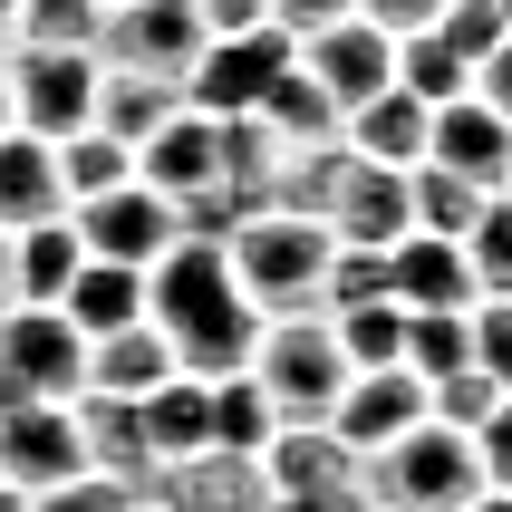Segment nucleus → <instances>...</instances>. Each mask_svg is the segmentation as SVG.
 <instances>
[{"mask_svg": "<svg viewBox=\"0 0 512 512\" xmlns=\"http://www.w3.org/2000/svg\"><path fill=\"white\" fill-rule=\"evenodd\" d=\"M252 116L271 126V145H281V155H300V145H339V107H329V97H319V87L300 78V58L281 68V87H271V97H261Z\"/></svg>", "mask_w": 512, "mask_h": 512, "instance_id": "nucleus-26", "label": "nucleus"}, {"mask_svg": "<svg viewBox=\"0 0 512 512\" xmlns=\"http://www.w3.org/2000/svg\"><path fill=\"white\" fill-rule=\"evenodd\" d=\"M145 319L174 339V368L184 377H232L252 358V339H261V310L242 300L223 242H194V232L145 271Z\"/></svg>", "mask_w": 512, "mask_h": 512, "instance_id": "nucleus-1", "label": "nucleus"}, {"mask_svg": "<svg viewBox=\"0 0 512 512\" xmlns=\"http://www.w3.org/2000/svg\"><path fill=\"white\" fill-rule=\"evenodd\" d=\"M474 464H484V484H493V493H512V397L493 406L484 426H474Z\"/></svg>", "mask_w": 512, "mask_h": 512, "instance_id": "nucleus-38", "label": "nucleus"}, {"mask_svg": "<svg viewBox=\"0 0 512 512\" xmlns=\"http://www.w3.org/2000/svg\"><path fill=\"white\" fill-rule=\"evenodd\" d=\"M97 58H107V68H136V78L184 87L194 58H203V10H194V0H116L107 29H97Z\"/></svg>", "mask_w": 512, "mask_h": 512, "instance_id": "nucleus-6", "label": "nucleus"}, {"mask_svg": "<svg viewBox=\"0 0 512 512\" xmlns=\"http://www.w3.org/2000/svg\"><path fill=\"white\" fill-rule=\"evenodd\" d=\"M87 474V445H78V397H10L0 406V484L20 493H49Z\"/></svg>", "mask_w": 512, "mask_h": 512, "instance_id": "nucleus-7", "label": "nucleus"}, {"mask_svg": "<svg viewBox=\"0 0 512 512\" xmlns=\"http://www.w3.org/2000/svg\"><path fill=\"white\" fill-rule=\"evenodd\" d=\"M203 387H213V445H223V455H261V445L281 435V416H271V397L252 387V368L203 377Z\"/></svg>", "mask_w": 512, "mask_h": 512, "instance_id": "nucleus-27", "label": "nucleus"}, {"mask_svg": "<svg viewBox=\"0 0 512 512\" xmlns=\"http://www.w3.org/2000/svg\"><path fill=\"white\" fill-rule=\"evenodd\" d=\"M29 512H136V493H126V484H107V474H68V484L29 493Z\"/></svg>", "mask_w": 512, "mask_h": 512, "instance_id": "nucleus-37", "label": "nucleus"}, {"mask_svg": "<svg viewBox=\"0 0 512 512\" xmlns=\"http://www.w3.org/2000/svg\"><path fill=\"white\" fill-rule=\"evenodd\" d=\"M464 271H474V300H512V194H484L464 232Z\"/></svg>", "mask_w": 512, "mask_h": 512, "instance_id": "nucleus-32", "label": "nucleus"}, {"mask_svg": "<svg viewBox=\"0 0 512 512\" xmlns=\"http://www.w3.org/2000/svg\"><path fill=\"white\" fill-rule=\"evenodd\" d=\"M10 68V126L20 136H78L97 126V78H107V58L97 49H0Z\"/></svg>", "mask_w": 512, "mask_h": 512, "instance_id": "nucleus-5", "label": "nucleus"}, {"mask_svg": "<svg viewBox=\"0 0 512 512\" xmlns=\"http://www.w3.org/2000/svg\"><path fill=\"white\" fill-rule=\"evenodd\" d=\"M49 213H68V194H58V145L49 136H0V232H29L49 223Z\"/></svg>", "mask_w": 512, "mask_h": 512, "instance_id": "nucleus-21", "label": "nucleus"}, {"mask_svg": "<svg viewBox=\"0 0 512 512\" xmlns=\"http://www.w3.org/2000/svg\"><path fill=\"white\" fill-rule=\"evenodd\" d=\"M474 97H484V107H493V116L512 126V39H503V49L484 58V68H474Z\"/></svg>", "mask_w": 512, "mask_h": 512, "instance_id": "nucleus-42", "label": "nucleus"}, {"mask_svg": "<svg viewBox=\"0 0 512 512\" xmlns=\"http://www.w3.org/2000/svg\"><path fill=\"white\" fill-rule=\"evenodd\" d=\"M406 368L426 377V387L474 368V310H406Z\"/></svg>", "mask_w": 512, "mask_h": 512, "instance_id": "nucleus-29", "label": "nucleus"}, {"mask_svg": "<svg viewBox=\"0 0 512 512\" xmlns=\"http://www.w3.org/2000/svg\"><path fill=\"white\" fill-rule=\"evenodd\" d=\"M107 10H116V0H107Z\"/></svg>", "mask_w": 512, "mask_h": 512, "instance_id": "nucleus-50", "label": "nucleus"}, {"mask_svg": "<svg viewBox=\"0 0 512 512\" xmlns=\"http://www.w3.org/2000/svg\"><path fill=\"white\" fill-rule=\"evenodd\" d=\"M10 29H20V0H0V49H10Z\"/></svg>", "mask_w": 512, "mask_h": 512, "instance_id": "nucleus-44", "label": "nucleus"}, {"mask_svg": "<svg viewBox=\"0 0 512 512\" xmlns=\"http://www.w3.org/2000/svg\"><path fill=\"white\" fill-rule=\"evenodd\" d=\"M174 107H184V87H165V78H136V68H107V78H97V126H107L116 145H145Z\"/></svg>", "mask_w": 512, "mask_h": 512, "instance_id": "nucleus-25", "label": "nucleus"}, {"mask_svg": "<svg viewBox=\"0 0 512 512\" xmlns=\"http://www.w3.org/2000/svg\"><path fill=\"white\" fill-rule=\"evenodd\" d=\"M368 512H377V503H368Z\"/></svg>", "mask_w": 512, "mask_h": 512, "instance_id": "nucleus-51", "label": "nucleus"}, {"mask_svg": "<svg viewBox=\"0 0 512 512\" xmlns=\"http://www.w3.org/2000/svg\"><path fill=\"white\" fill-rule=\"evenodd\" d=\"M406 426H426V377L416 368H358L339 387V406H329V435H339L348 455H377Z\"/></svg>", "mask_w": 512, "mask_h": 512, "instance_id": "nucleus-14", "label": "nucleus"}, {"mask_svg": "<svg viewBox=\"0 0 512 512\" xmlns=\"http://www.w3.org/2000/svg\"><path fill=\"white\" fill-rule=\"evenodd\" d=\"M474 368L512 397V300H474Z\"/></svg>", "mask_w": 512, "mask_h": 512, "instance_id": "nucleus-36", "label": "nucleus"}, {"mask_svg": "<svg viewBox=\"0 0 512 512\" xmlns=\"http://www.w3.org/2000/svg\"><path fill=\"white\" fill-rule=\"evenodd\" d=\"M78 271H87V242H78V223H68V213H49V223L10 232V300H29V310H58Z\"/></svg>", "mask_w": 512, "mask_h": 512, "instance_id": "nucleus-19", "label": "nucleus"}, {"mask_svg": "<svg viewBox=\"0 0 512 512\" xmlns=\"http://www.w3.org/2000/svg\"><path fill=\"white\" fill-rule=\"evenodd\" d=\"M426 126H435L426 97H406V87H377L368 107L339 126V145L358 155V165H397V174H406V165H426Z\"/></svg>", "mask_w": 512, "mask_h": 512, "instance_id": "nucleus-18", "label": "nucleus"}, {"mask_svg": "<svg viewBox=\"0 0 512 512\" xmlns=\"http://www.w3.org/2000/svg\"><path fill=\"white\" fill-rule=\"evenodd\" d=\"M387 300H397V310H474V271H464V242L406 232L397 252H387Z\"/></svg>", "mask_w": 512, "mask_h": 512, "instance_id": "nucleus-17", "label": "nucleus"}, {"mask_svg": "<svg viewBox=\"0 0 512 512\" xmlns=\"http://www.w3.org/2000/svg\"><path fill=\"white\" fill-rule=\"evenodd\" d=\"M493 10H503V29H512V0H493Z\"/></svg>", "mask_w": 512, "mask_h": 512, "instance_id": "nucleus-49", "label": "nucleus"}, {"mask_svg": "<svg viewBox=\"0 0 512 512\" xmlns=\"http://www.w3.org/2000/svg\"><path fill=\"white\" fill-rule=\"evenodd\" d=\"M97 29H107V0H20L10 49H97Z\"/></svg>", "mask_w": 512, "mask_h": 512, "instance_id": "nucleus-31", "label": "nucleus"}, {"mask_svg": "<svg viewBox=\"0 0 512 512\" xmlns=\"http://www.w3.org/2000/svg\"><path fill=\"white\" fill-rule=\"evenodd\" d=\"M116 184H136V145H116L107 126H78V136H58V194H68V213L97 194H116Z\"/></svg>", "mask_w": 512, "mask_h": 512, "instance_id": "nucleus-24", "label": "nucleus"}, {"mask_svg": "<svg viewBox=\"0 0 512 512\" xmlns=\"http://www.w3.org/2000/svg\"><path fill=\"white\" fill-rule=\"evenodd\" d=\"M416 174V165H406ZM406 174L397 165H358L348 155V174H339V194H329V242H348V252H397L406 232H416V203H406Z\"/></svg>", "mask_w": 512, "mask_h": 512, "instance_id": "nucleus-12", "label": "nucleus"}, {"mask_svg": "<svg viewBox=\"0 0 512 512\" xmlns=\"http://www.w3.org/2000/svg\"><path fill=\"white\" fill-rule=\"evenodd\" d=\"M290 58H300V78L339 107V126L368 107L377 87H397V39L377 20H329V29H310V39H290Z\"/></svg>", "mask_w": 512, "mask_h": 512, "instance_id": "nucleus-9", "label": "nucleus"}, {"mask_svg": "<svg viewBox=\"0 0 512 512\" xmlns=\"http://www.w3.org/2000/svg\"><path fill=\"white\" fill-rule=\"evenodd\" d=\"M145 493L174 503V512H261V503H271L261 455H223V445H203V455H184V464H155Z\"/></svg>", "mask_w": 512, "mask_h": 512, "instance_id": "nucleus-15", "label": "nucleus"}, {"mask_svg": "<svg viewBox=\"0 0 512 512\" xmlns=\"http://www.w3.org/2000/svg\"><path fill=\"white\" fill-rule=\"evenodd\" d=\"M426 165H445V174H464L474 194H512V126L464 87V97H445L435 107V126H426Z\"/></svg>", "mask_w": 512, "mask_h": 512, "instance_id": "nucleus-13", "label": "nucleus"}, {"mask_svg": "<svg viewBox=\"0 0 512 512\" xmlns=\"http://www.w3.org/2000/svg\"><path fill=\"white\" fill-rule=\"evenodd\" d=\"M58 310L78 319V339L136 329V319H145V271H126V261H87L78 281H68V300H58Z\"/></svg>", "mask_w": 512, "mask_h": 512, "instance_id": "nucleus-23", "label": "nucleus"}, {"mask_svg": "<svg viewBox=\"0 0 512 512\" xmlns=\"http://www.w3.org/2000/svg\"><path fill=\"white\" fill-rule=\"evenodd\" d=\"M0 136H10V68H0Z\"/></svg>", "mask_w": 512, "mask_h": 512, "instance_id": "nucleus-46", "label": "nucleus"}, {"mask_svg": "<svg viewBox=\"0 0 512 512\" xmlns=\"http://www.w3.org/2000/svg\"><path fill=\"white\" fill-rule=\"evenodd\" d=\"M358 484H368L377 512H464L484 493V464H474V435L426 416V426H406L397 445L358 455Z\"/></svg>", "mask_w": 512, "mask_h": 512, "instance_id": "nucleus-4", "label": "nucleus"}, {"mask_svg": "<svg viewBox=\"0 0 512 512\" xmlns=\"http://www.w3.org/2000/svg\"><path fill=\"white\" fill-rule=\"evenodd\" d=\"M329 20H358V0H271V29H281V39H310V29H329Z\"/></svg>", "mask_w": 512, "mask_h": 512, "instance_id": "nucleus-39", "label": "nucleus"}, {"mask_svg": "<svg viewBox=\"0 0 512 512\" xmlns=\"http://www.w3.org/2000/svg\"><path fill=\"white\" fill-rule=\"evenodd\" d=\"M136 512H174V503H155V493H136Z\"/></svg>", "mask_w": 512, "mask_h": 512, "instance_id": "nucleus-48", "label": "nucleus"}, {"mask_svg": "<svg viewBox=\"0 0 512 512\" xmlns=\"http://www.w3.org/2000/svg\"><path fill=\"white\" fill-rule=\"evenodd\" d=\"M78 445H87V474L145 493L155 484V445H145V416L126 397H78Z\"/></svg>", "mask_w": 512, "mask_h": 512, "instance_id": "nucleus-20", "label": "nucleus"}, {"mask_svg": "<svg viewBox=\"0 0 512 512\" xmlns=\"http://www.w3.org/2000/svg\"><path fill=\"white\" fill-rule=\"evenodd\" d=\"M435 39H445V49L464 58V68H484L493 49H503L512 29H503V10H493V0H445V20H435Z\"/></svg>", "mask_w": 512, "mask_h": 512, "instance_id": "nucleus-35", "label": "nucleus"}, {"mask_svg": "<svg viewBox=\"0 0 512 512\" xmlns=\"http://www.w3.org/2000/svg\"><path fill=\"white\" fill-rule=\"evenodd\" d=\"M329 329H339L348 368H406V310L397 300H348V310H329Z\"/></svg>", "mask_w": 512, "mask_h": 512, "instance_id": "nucleus-28", "label": "nucleus"}, {"mask_svg": "<svg viewBox=\"0 0 512 512\" xmlns=\"http://www.w3.org/2000/svg\"><path fill=\"white\" fill-rule=\"evenodd\" d=\"M493 406H503V387H493L484 368H455V377H435V387H426V416H435V426H455V435H474Z\"/></svg>", "mask_w": 512, "mask_h": 512, "instance_id": "nucleus-34", "label": "nucleus"}, {"mask_svg": "<svg viewBox=\"0 0 512 512\" xmlns=\"http://www.w3.org/2000/svg\"><path fill=\"white\" fill-rule=\"evenodd\" d=\"M203 39H242V29H271V0H194Z\"/></svg>", "mask_w": 512, "mask_h": 512, "instance_id": "nucleus-41", "label": "nucleus"}, {"mask_svg": "<svg viewBox=\"0 0 512 512\" xmlns=\"http://www.w3.org/2000/svg\"><path fill=\"white\" fill-rule=\"evenodd\" d=\"M78 377L87 339L68 310H29V300L0 310V397H78Z\"/></svg>", "mask_w": 512, "mask_h": 512, "instance_id": "nucleus-8", "label": "nucleus"}, {"mask_svg": "<svg viewBox=\"0 0 512 512\" xmlns=\"http://www.w3.org/2000/svg\"><path fill=\"white\" fill-rule=\"evenodd\" d=\"M464 512H512V493H493V484H484V493H474Z\"/></svg>", "mask_w": 512, "mask_h": 512, "instance_id": "nucleus-43", "label": "nucleus"}, {"mask_svg": "<svg viewBox=\"0 0 512 512\" xmlns=\"http://www.w3.org/2000/svg\"><path fill=\"white\" fill-rule=\"evenodd\" d=\"M0 310H10V232H0Z\"/></svg>", "mask_w": 512, "mask_h": 512, "instance_id": "nucleus-45", "label": "nucleus"}, {"mask_svg": "<svg viewBox=\"0 0 512 512\" xmlns=\"http://www.w3.org/2000/svg\"><path fill=\"white\" fill-rule=\"evenodd\" d=\"M78 223V242H87V261H126V271H155V261L184 242V213H174L155 184H116V194H97V203H78L68 213Z\"/></svg>", "mask_w": 512, "mask_h": 512, "instance_id": "nucleus-10", "label": "nucleus"}, {"mask_svg": "<svg viewBox=\"0 0 512 512\" xmlns=\"http://www.w3.org/2000/svg\"><path fill=\"white\" fill-rule=\"evenodd\" d=\"M358 20H377L387 39H416V29L445 20V0H358Z\"/></svg>", "mask_w": 512, "mask_h": 512, "instance_id": "nucleus-40", "label": "nucleus"}, {"mask_svg": "<svg viewBox=\"0 0 512 512\" xmlns=\"http://www.w3.org/2000/svg\"><path fill=\"white\" fill-rule=\"evenodd\" d=\"M281 68H290V39H281V29H242V39H203L194 78H184V107H203V116H252L261 97L281 87Z\"/></svg>", "mask_w": 512, "mask_h": 512, "instance_id": "nucleus-11", "label": "nucleus"}, {"mask_svg": "<svg viewBox=\"0 0 512 512\" xmlns=\"http://www.w3.org/2000/svg\"><path fill=\"white\" fill-rule=\"evenodd\" d=\"M223 261H232V281H242V300H252L261 319H290V310H319V300H329L339 242H329V223H310V213L261 203V213H242V223L223 232Z\"/></svg>", "mask_w": 512, "mask_h": 512, "instance_id": "nucleus-2", "label": "nucleus"}, {"mask_svg": "<svg viewBox=\"0 0 512 512\" xmlns=\"http://www.w3.org/2000/svg\"><path fill=\"white\" fill-rule=\"evenodd\" d=\"M136 416H145L155 464H184V455H203V445H213V387H203V377H184V368H174L155 397H136Z\"/></svg>", "mask_w": 512, "mask_h": 512, "instance_id": "nucleus-22", "label": "nucleus"}, {"mask_svg": "<svg viewBox=\"0 0 512 512\" xmlns=\"http://www.w3.org/2000/svg\"><path fill=\"white\" fill-rule=\"evenodd\" d=\"M397 87H406V97H426V107H445V97L474 87V68H464L435 29H416V39H397Z\"/></svg>", "mask_w": 512, "mask_h": 512, "instance_id": "nucleus-33", "label": "nucleus"}, {"mask_svg": "<svg viewBox=\"0 0 512 512\" xmlns=\"http://www.w3.org/2000/svg\"><path fill=\"white\" fill-rule=\"evenodd\" d=\"M252 387L271 397V416L281 426H329V406H339V387L358 368H348V348L339 329H329V310H290V319H261V339H252Z\"/></svg>", "mask_w": 512, "mask_h": 512, "instance_id": "nucleus-3", "label": "nucleus"}, {"mask_svg": "<svg viewBox=\"0 0 512 512\" xmlns=\"http://www.w3.org/2000/svg\"><path fill=\"white\" fill-rule=\"evenodd\" d=\"M0 512H29V503H20V493H10V484H0Z\"/></svg>", "mask_w": 512, "mask_h": 512, "instance_id": "nucleus-47", "label": "nucleus"}, {"mask_svg": "<svg viewBox=\"0 0 512 512\" xmlns=\"http://www.w3.org/2000/svg\"><path fill=\"white\" fill-rule=\"evenodd\" d=\"M406 203H416V232H435V242H464L474 213H484V194H474L464 174H445V165H416V174H406Z\"/></svg>", "mask_w": 512, "mask_h": 512, "instance_id": "nucleus-30", "label": "nucleus"}, {"mask_svg": "<svg viewBox=\"0 0 512 512\" xmlns=\"http://www.w3.org/2000/svg\"><path fill=\"white\" fill-rule=\"evenodd\" d=\"M174 377V339L155 329V319H136V329H107V339H87V377H78V397H155Z\"/></svg>", "mask_w": 512, "mask_h": 512, "instance_id": "nucleus-16", "label": "nucleus"}]
</instances>
